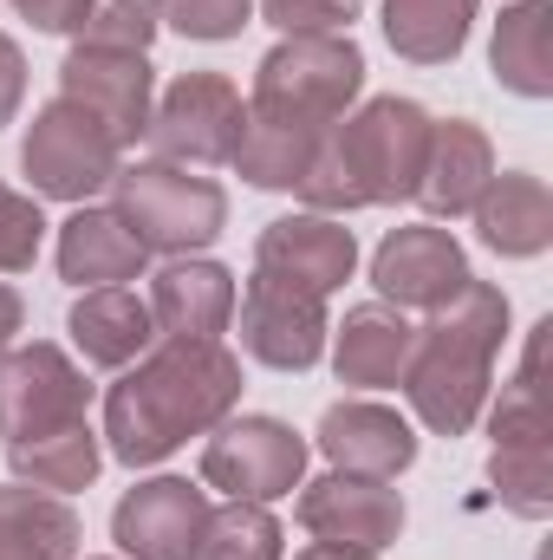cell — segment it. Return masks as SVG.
Wrapping results in <instances>:
<instances>
[{
    "instance_id": "6da1fadb",
    "label": "cell",
    "mask_w": 553,
    "mask_h": 560,
    "mask_svg": "<svg viewBox=\"0 0 553 560\" xmlns=\"http://www.w3.org/2000/svg\"><path fill=\"white\" fill-rule=\"evenodd\" d=\"M242 405V359L222 339H150V352L105 392V456L150 469L189 436H209Z\"/></svg>"
},
{
    "instance_id": "7a4b0ae2",
    "label": "cell",
    "mask_w": 553,
    "mask_h": 560,
    "mask_svg": "<svg viewBox=\"0 0 553 560\" xmlns=\"http://www.w3.org/2000/svg\"><path fill=\"white\" fill-rule=\"evenodd\" d=\"M430 112L416 98H365L358 112H345L313 170L299 176V202L313 215H352V209H391V202H411L416 176H423V150H430Z\"/></svg>"
},
{
    "instance_id": "3957f363",
    "label": "cell",
    "mask_w": 553,
    "mask_h": 560,
    "mask_svg": "<svg viewBox=\"0 0 553 560\" xmlns=\"http://www.w3.org/2000/svg\"><path fill=\"white\" fill-rule=\"evenodd\" d=\"M508 339V293L489 280H469L449 306L430 313V326H416L411 365H404V398L416 423L430 436H469L489 385H495V352Z\"/></svg>"
},
{
    "instance_id": "277c9868",
    "label": "cell",
    "mask_w": 553,
    "mask_h": 560,
    "mask_svg": "<svg viewBox=\"0 0 553 560\" xmlns=\"http://www.w3.org/2000/svg\"><path fill=\"white\" fill-rule=\"evenodd\" d=\"M111 215L143 242V255H202L228 229L222 183L183 170V163H118L111 176Z\"/></svg>"
},
{
    "instance_id": "5b68a950",
    "label": "cell",
    "mask_w": 553,
    "mask_h": 560,
    "mask_svg": "<svg viewBox=\"0 0 553 560\" xmlns=\"http://www.w3.org/2000/svg\"><path fill=\"white\" fill-rule=\"evenodd\" d=\"M358 92H365V52L352 46V33H293L255 66L248 112L332 131L358 105Z\"/></svg>"
},
{
    "instance_id": "8992f818",
    "label": "cell",
    "mask_w": 553,
    "mask_h": 560,
    "mask_svg": "<svg viewBox=\"0 0 553 560\" xmlns=\"http://www.w3.org/2000/svg\"><path fill=\"white\" fill-rule=\"evenodd\" d=\"M118 156H125L118 138H111L92 112H79L72 98L39 105L33 125H26V138H20V170H26L33 196H46V202H79V209H85L98 189H111Z\"/></svg>"
},
{
    "instance_id": "52a82bcc",
    "label": "cell",
    "mask_w": 553,
    "mask_h": 560,
    "mask_svg": "<svg viewBox=\"0 0 553 560\" xmlns=\"http://www.w3.org/2000/svg\"><path fill=\"white\" fill-rule=\"evenodd\" d=\"M313 443L280 418H222L202 443V489L228 502H280L306 482Z\"/></svg>"
},
{
    "instance_id": "ba28073f",
    "label": "cell",
    "mask_w": 553,
    "mask_h": 560,
    "mask_svg": "<svg viewBox=\"0 0 553 560\" xmlns=\"http://www.w3.org/2000/svg\"><path fill=\"white\" fill-rule=\"evenodd\" d=\"M248 125V98L222 79V72H183L169 79V92L150 105V150L156 163H183V170H215L235 156Z\"/></svg>"
},
{
    "instance_id": "9c48e42d",
    "label": "cell",
    "mask_w": 553,
    "mask_h": 560,
    "mask_svg": "<svg viewBox=\"0 0 553 560\" xmlns=\"http://www.w3.org/2000/svg\"><path fill=\"white\" fill-rule=\"evenodd\" d=\"M85 411H92V385L72 365V352H59L52 339L0 352V436L7 443L52 436V430L79 423Z\"/></svg>"
},
{
    "instance_id": "30bf717a",
    "label": "cell",
    "mask_w": 553,
    "mask_h": 560,
    "mask_svg": "<svg viewBox=\"0 0 553 560\" xmlns=\"http://www.w3.org/2000/svg\"><path fill=\"white\" fill-rule=\"evenodd\" d=\"M326 300L293 287V280H274L255 268V280L242 287V352L268 372H313L326 359Z\"/></svg>"
},
{
    "instance_id": "8fae6325",
    "label": "cell",
    "mask_w": 553,
    "mask_h": 560,
    "mask_svg": "<svg viewBox=\"0 0 553 560\" xmlns=\"http://www.w3.org/2000/svg\"><path fill=\"white\" fill-rule=\"evenodd\" d=\"M469 280L475 275H469L462 242H456L449 229H436V222L391 229V235L378 242V255H372V287H378V300L398 306V313H436V306H449Z\"/></svg>"
},
{
    "instance_id": "7c38bea8",
    "label": "cell",
    "mask_w": 553,
    "mask_h": 560,
    "mask_svg": "<svg viewBox=\"0 0 553 560\" xmlns=\"http://www.w3.org/2000/svg\"><path fill=\"white\" fill-rule=\"evenodd\" d=\"M299 528L326 548H358V555H385L404 535V495L378 476H319L299 482Z\"/></svg>"
},
{
    "instance_id": "4fadbf2b",
    "label": "cell",
    "mask_w": 553,
    "mask_h": 560,
    "mask_svg": "<svg viewBox=\"0 0 553 560\" xmlns=\"http://www.w3.org/2000/svg\"><path fill=\"white\" fill-rule=\"evenodd\" d=\"M59 98H72L79 112H92L118 150L150 131V105H156V66L150 52H98V46H72L59 66Z\"/></svg>"
},
{
    "instance_id": "5bb4252c",
    "label": "cell",
    "mask_w": 553,
    "mask_h": 560,
    "mask_svg": "<svg viewBox=\"0 0 553 560\" xmlns=\"http://www.w3.org/2000/svg\"><path fill=\"white\" fill-rule=\"evenodd\" d=\"M209 522V489L189 476H150L111 509V541L131 560H189Z\"/></svg>"
},
{
    "instance_id": "9a60e30c",
    "label": "cell",
    "mask_w": 553,
    "mask_h": 560,
    "mask_svg": "<svg viewBox=\"0 0 553 560\" xmlns=\"http://www.w3.org/2000/svg\"><path fill=\"white\" fill-rule=\"evenodd\" d=\"M255 268L274 280H293V287H306V293H339L352 268H358V235L339 222V215H313V209H299V215H280L261 229V242H255Z\"/></svg>"
},
{
    "instance_id": "2e32d148",
    "label": "cell",
    "mask_w": 553,
    "mask_h": 560,
    "mask_svg": "<svg viewBox=\"0 0 553 560\" xmlns=\"http://www.w3.org/2000/svg\"><path fill=\"white\" fill-rule=\"evenodd\" d=\"M319 456L345 476H378V482H398L416 463V430L411 418H398L391 405H372V398H339L326 418H319Z\"/></svg>"
},
{
    "instance_id": "e0dca14e",
    "label": "cell",
    "mask_w": 553,
    "mask_h": 560,
    "mask_svg": "<svg viewBox=\"0 0 553 560\" xmlns=\"http://www.w3.org/2000/svg\"><path fill=\"white\" fill-rule=\"evenodd\" d=\"M235 319V275L202 255H176L150 280V326L156 339H222Z\"/></svg>"
},
{
    "instance_id": "ac0fdd59",
    "label": "cell",
    "mask_w": 553,
    "mask_h": 560,
    "mask_svg": "<svg viewBox=\"0 0 553 560\" xmlns=\"http://www.w3.org/2000/svg\"><path fill=\"white\" fill-rule=\"evenodd\" d=\"M495 176V143L482 125L469 118H449V125H430V150H423V176H416V196L436 222H456L475 209V196L489 189Z\"/></svg>"
},
{
    "instance_id": "d6986e66",
    "label": "cell",
    "mask_w": 553,
    "mask_h": 560,
    "mask_svg": "<svg viewBox=\"0 0 553 560\" xmlns=\"http://www.w3.org/2000/svg\"><path fill=\"white\" fill-rule=\"evenodd\" d=\"M326 346H332L339 385H352V392H391V385L404 378V365H411L416 326L398 313V306L372 300V306H352L345 326L326 332Z\"/></svg>"
},
{
    "instance_id": "ffe728a7",
    "label": "cell",
    "mask_w": 553,
    "mask_h": 560,
    "mask_svg": "<svg viewBox=\"0 0 553 560\" xmlns=\"http://www.w3.org/2000/svg\"><path fill=\"white\" fill-rule=\"evenodd\" d=\"M475 229L502 261H534L553 248V189L534 170H502L475 196Z\"/></svg>"
},
{
    "instance_id": "44dd1931",
    "label": "cell",
    "mask_w": 553,
    "mask_h": 560,
    "mask_svg": "<svg viewBox=\"0 0 553 560\" xmlns=\"http://www.w3.org/2000/svg\"><path fill=\"white\" fill-rule=\"evenodd\" d=\"M66 332H72L79 359L98 365V372H125L131 359L150 352V339H156V326H150V300L131 293V287H85V293L72 300Z\"/></svg>"
},
{
    "instance_id": "7402d4cb",
    "label": "cell",
    "mask_w": 553,
    "mask_h": 560,
    "mask_svg": "<svg viewBox=\"0 0 553 560\" xmlns=\"http://www.w3.org/2000/svg\"><path fill=\"white\" fill-rule=\"evenodd\" d=\"M143 242L111 215V209H72L59 222V280H72L79 293L85 287H125L143 275Z\"/></svg>"
},
{
    "instance_id": "603a6c76",
    "label": "cell",
    "mask_w": 553,
    "mask_h": 560,
    "mask_svg": "<svg viewBox=\"0 0 553 560\" xmlns=\"http://www.w3.org/2000/svg\"><path fill=\"white\" fill-rule=\"evenodd\" d=\"M495 85L515 98H553V0H515L489 39Z\"/></svg>"
},
{
    "instance_id": "cb8c5ba5",
    "label": "cell",
    "mask_w": 553,
    "mask_h": 560,
    "mask_svg": "<svg viewBox=\"0 0 553 560\" xmlns=\"http://www.w3.org/2000/svg\"><path fill=\"white\" fill-rule=\"evenodd\" d=\"M85 522L66 495L46 489H0V560H79Z\"/></svg>"
},
{
    "instance_id": "d4e9b609",
    "label": "cell",
    "mask_w": 553,
    "mask_h": 560,
    "mask_svg": "<svg viewBox=\"0 0 553 560\" xmlns=\"http://www.w3.org/2000/svg\"><path fill=\"white\" fill-rule=\"evenodd\" d=\"M7 469L26 482V489H46V495H79L98 482L105 469V436L92 423H66L52 436H33V443H7Z\"/></svg>"
},
{
    "instance_id": "484cf974",
    "label": "cell",
    "mask_w": 553,
    "mask_h": 560,
    "mask_svg": "<svg viewBox=\"0 0 553 560\" xmlns=\"http://www.w3.org/2000/svg\"><path fill=\"white\" fill-rule=\"evenodd\" d=\"M326 131L313 125H293V118H274V112H248L242 125V143H235V170L255 183V189H299V176L313 170Z\"/></svg>"
},
{
    "instance_id": "4316f807",
    "label": "cell",
    "mask_w": 553,
    "mask_h": 560,
    "mask_svg": "<svg viewBox=\"0 0 553 560\" xmlns=\"http://www.w3.org/2000/svg\"><path fill=\"white\" fill-rule=\"evenodd\" d=\"M475 0H385V39L411 66H449L469 46Z\"/></svg>"
},
{
    "instance_id": "83f0119b",
    "label": "cell",
    "mask_w": 553,
    "mask_h": 560,
    "mask_svg": "<svg viewBox=\"0 0 553 560\" xmlns=\"http://www.w3.org/2000/svg\"><path fill=\"white\" fill-rule=\"evenodd\" d=\"M489 482L508 515L548 522L553 515V443H495L489 450Z\"/></svg>"
},
{
    "instance_id": "f1b7e54d",
    "label": "cell",
    "mask_w": 553,
    "mask_h": 560,
    "mask_svg": "<svg viewBox=\"0 0 553 560\" xmlns=\"http://www.w3.org/2000/svg\"><path fill=\"white\" fill-rule=\"evenodd\" d=\"M189 560H280V522L268 502H222L209 509Z\"/></svg>"
},
{
    "instance_id": "f546056e",
    "label": "cell",
    "mask_w": 553,
    "mask_h": 560,
    "mask_svg": "<svg viewBox=\"0 0 553 560\" xmlns=\"http://www.w3.org/2000/svg\"><path fill=\"white\" fill-rule=\"evenodd\" d=\"M156 0H92L85 20H79V46H98V52H150L156 39Z\"/></svg>"
},
{
    "instance_id": "4dcf8cb0",
    "label": "cell",
    "mask_w": 553,
    "mask_h": 560,
    "mask_svg": "<svg viewBox=\"0 0 553 560\" xmlns=\"http://www.w3.org/2000/svg\"><path fill=\"white\" fill-rule=\"evenodd\" d=\"M156 20L176 26L183 39H242V26L255 20V0H156Z\"/></svg>"
},
{
    "instance_id": "1f68e13d",
    "label": "cell",
    "mask_w": 553,
    "mask_h": 560,
    "mask_svg": "<svg viewBox=\"0 0 553 560\" xmlns=\"http://www.w3.org/2000/svg\"><path fill=\"white\" fill-rule=\"evenodd\" d=\"M39 242H46L39 196H20L0 183V275H26L39 261Z\"/></svg>"
},
{
    "instance_id": "d6a6232c",
    "label": "cell",
    "mask_w": 553,
    "mask_h": 560,
    "mask_svg": "<svg viewBox=\"0 0 553 560\" xmlns=\"http://www.w3.org/2000/svg\"><path fill=\"white\" fill-rule=\"evenodd\" d=\"M261 7V20L280 26V39H293V33H352V20H358V0H255Z\"/></svg>"
},
{
    "instance_id": "836d02e7",
    "label": "cell",
    "mask_w": 553,
    "mask_h": 560,
    "mask_svg": "<svg viewBox=\"0 0 553 560\" xmlns=\"http://www.w3.org/2000/svg\"><path fill=\"white\" fill-rule=\"evenodd\" d=\"M13 7H20V20H33V33H79L92 0H13Z\"/></svg>"
},
{
    "instance_id": "e575fe53",
    "label": "cell",
    "mask_w": 553,
    "mask_h": 560,
    "mask_svg": "<svg viewBox=\"0 0 553 560\" xmlns=\"http://www.w3.org/2000/svg\"><path fill=\"white\" fill-rule=\"evenodd\" d=\"M20 98H26V52L0 33V125H13Z\"/></svg>"
},
{
    "instance_id": "d590c367",
    "label": "cell",
    "mask_w": 553,
    "mask_h": 560,
    "mask_svg": "<svg viewBox=\"0 0 553 560\" xmlns=\"http://www.w3.org/2000/svg\"><path fill=\"white\" fill-rule=\"evenodd\" d=\"M20 326H26V300H20V293H13V287L0 280V352H7L13 339H20Z\"/></svg>"
},
{
    "instance_id": "8d00e7d4",
    "label": "cell",
    "mask_w": 553,
    "mask_h": 560,
    "mask_svg": "<svg viewBox=\"0 0 553 560\" xmlns=\"http://www.w3.org/2000/svg\"><path fill=\"white\" fill-rule=\"evenodd\" d=\"M293 560H378V555H358V548H326V541H313V548H299Z\"/></svg>"
}]
</instances>
